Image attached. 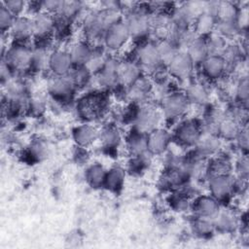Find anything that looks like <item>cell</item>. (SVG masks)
Instances as JSON below:
<instances>
[{"mask_svg": "<svg viewBox=\"0 0 249 249\" xmlns=\"http://www.w3.org/2000/svg\"><path fill=\"white\" fill-rule=\"evenodd\" d=\"M206 46L208 55H223L228 44L225 38L214 32L207 37Z\"/></svg>", "mask_w": 249, "mask_h": 249, "instance_id": "obj_38", "label": "cell"}, {"mask_svg": "<svg viewBox=\"0 0 249 249\" xmlns=\"http://www.w3.org/2000/svg\"><path fill=\"white\" fill-rule=\"evenodd\" d=\"M235 97L241 102V103H247L248 96H249V83L248 78L241 77L238 82L235 85V90H234Z\"/></svg>", "mask_w": 249, "mask_h": 249, "instance_id": "obj_43", "label": "cell"}, {"mask_svg": "<svg viewBox=\"0 0 249 249\" xmlns=\"http://www.w3.org/2000/svg\"><path fill=\"white\" fill-rule=\"evenodd\" d=\"M231 162L226 158H215L209 162L207 167V172L209 176L224 175V174H231Z\"/></svg>", "mask_w": 249, "mask_h": 249, "instance_id": "obj_39", "label": "cell"}, {"mask_svg": "<svg viewBox=\"0 0 249 249\" xmlns=\"http://www.w3.org/2000/svg\"><path fill=\"white\" fill-rule=\"evenodd\" d=\"M124 20L128 28L130 38L142 39L151 31L150 17L146 13L132 11Z\"/></svg>", "mask_w": 249, "mask_h": 249, "instance_id": "obj_5", "label": "cell"}, {"mask_svg": "<svg viewBox=\"0 0 249 249\" xmlns=\"http://www.w3.org/2000/svg\"><path fill=\"white\" fill-rule=\"evenodd\" d=\"M73 139L80 147L87 148L99 139V130L89 124H82L73 129Z\"/></svg>", "mask_w": 249, "mask_h": 249, "instance_id": "obj_21", "label": "cell"}, {"mask_svg": "<svg viewBox=\"0 0 249 249\" xmlns=\"http://www.w3.org/2000/svg\"><path fill=\"white\" fill-rule=\"evenodd\" d=\"M235 180L231 174L212 175L208 179V188L210 195L218 201L225 200L234 192Z\"/></svg>", "mask_w": 249, "mask_h": 249, "instance_id": "obj_4", "label": "cell"}, {"mask_svg": "<svg viewBox=\"0 0 249 249\" xmlns=\"http://www.w3.org/2000/svg\"><path fill=\"white\" fill-rule=\"evenodd\" d=\"M109 56L103 48H95L92 49V53L84 66L90 72L91 75H96L103 68Z\"/></svg>", "mask_w": 249, "mask_h": 249, "instance_id": "obj_31", "label": "cell"}, {"mask_svg": "<svg viewBox=\"0 0 249 249\" xmlns=\"http://www.w3.org/2000/svg\"><path fill=\"white\" fill-rule=\"evenodd\" d=\"M150 84L149 82L144 79L143 77H140L134 84H132L130 87H128V96L133 101H141L150 92Z\"/></svg>", "mask_w": 249, "mask_h": 249, "instance_id": "obj_36", "label": "cell"}, {"mask_svg": "<svg viewBox=\"0 0 249 249\" xmlns=\"http://www.w3.org/2000/svg\"><path fill=\"white\" fill-rule=\"evenodd\" d=\"M236 173L238 175V178L247 180L248 176V160L246 157L241 158L236 164Z\"/></svg>", "mask_w": 249, "mask_h": 249, "instance_id": "obj_48", "label": "cell"}, {"mask_svg": "<svg viewBox=\"0 0 249 249\" xmlns=\"http://www.w3.org/2000/svg\"><path fill=\"white\" fill-rule=\"evenodd\" d=\"M106 172L107 170L102 164L98 162L92 163L86 169V173H85L86 181L92 188L103 187Z\"/></svg>", "mask_w": 249, "mask_h": 249, "instance_id": "obj_28", "label": "cell"}, {"mask_svg": "<svg viewBox=\"0 0 249 249\" xmlns=\"http://www.w3.org/2000/svg\"><path fill=\"white\" fill-rule=\"evenodd\" d=\"M241 127L238 121L233 117H223L217 130V134L227 140L236 139Z\"/></svg>", "mask_w": 249, "mask_h": 249, "instance_id": "obj_26", "label": "cell"}, {"mask_svg": "<svg viewBox=\"0 0 249 249\" xmlns=\"http://www.w3.org/2000/svg\"><path fill=\"white\" fill-rule=\"evenodd\" d=\"M238 144L241 149L247 150L248 148V132H247V127H241V130L239 134L236 137Z\"/></svg>", "mask_w": 249, "mask_h": 249, "instance_id": "obj_49", "label": "cell"}, {"mask_svg": "<svg viewBox=\"0 0 249 249\" xmlns=\"http://www.w3.org/2000/svg\"><path fill=\"white\" fill-rule=\"evenodd\" d=\"M73 67L74 63L68 51L58 49L52 52L49 70L54 76H67Z\"/></svg>", "mask_w": 249, "mask_h": 249, "instance_id": "obj_12", "label": "cell"}, {"mask_svg": "<svg viewBox=\"0 0 249 249\" xmlns=\"http://www.w3.org/2000/svg\"><path fill=\"white\" fill-rule=\"evenodd\" d=\"M137 62L142 70L155 71L161 64L157 45L152 42L142 44L137 51Z\"/></svg>", "mask_w": 249, "mask_h": 249, "instance_id": "obj_9", "label": "cell"}, {"mask_svg": "<svg viewBox=\"0 0 249 249\" xmlns=\"http://www.w3.org/2000/svg\"><path fill=\"white\" fill-rule=\"evenodd\" d=\"M156 45L161 64L167 66L173 59L175 54L179 52V48L171 40L159 41Z\"/></svg>", "mask_w": 249, "mask_h": 249, "instance_id": "obj_34", "label": "cell"}, {"mask_svg": "<svg viewBox=\"0 0 249 249\" xmlns=\"http://www.w3.org/2000/svg\"><path fill=\"white\" fill-rule=\"evenodd\" d=\"M216 17L209 13L200 14L193 22V31L197 37L206 38L215 31Z\"/></svg>", "mask_w": 249, "mask_h": 249, "instance_id": "obj_22", "label": "cell"}, {"mask_svg": "<svg viewBox=\"0 0 249 249\" xmlns=\"http://www.w3.org/2000/svg\"><path fill=\"white\" fill-rule=\"evenodd\" d=\"M194 63L184 50H179L170 63L166 66L170 75L177 79H188L194 68Z\"/></svg>", "mask_w": 249, "mask_h": 249, "instance_id": "obj_11", "label": "cell"}, {"mask_svg": "<svg viewBox=\"0 0 249 249\" xmlns=\"http://www.w3.org/2000/svg\"><path fill=\"white\" fill-rule=\"evenodd\" d=\"M92 49L93 48H90V46L84 41H78L72 44L70 49L68 50V53L72 58L74 65H85L92 53Z\"/></svg>", "mask_w": 249, "mask_h": 249, "instance_id": "obj_25", "label": "cell"}, {"mask_svg": "<svg viewBox=\"0 0 249 249\" xmlns=\"http://www.w3.org/2000/svg\"><path fill=\"white\" fill-rule=\"evenodd\" d=\"M2 4L15 16L18 17L20 16V13L25 7V3L20 0H9V1H3Z\"/></svg>", "mask_w": 249, "mask_h": 249, "instance_id": "obj_47", "label": "cell"}, {"mask_svg": "<svg viewBox=\"0 0 249 249\" xmlns=\"http://www.w3.org/2000/svg\"><path fill=\"white\" fill-rule=\"evenodd\" d=\"M27 107L29 111L34 115H40L46 108V100L41 94L32 95L27 101Z\"/></svg>", "mask_w": 249, "mask_h": 249, "instance_id": "obj_44", "label": "cell"}, {"mask_svg": "<svg viewBox=\"0 0 249 249\" xmlns=\"http://www.w3.org/2000/svg\"><path fill=\"white\" fill-rule=\"evenodd\" d=\"M10 34L18 43H24L26 40L33 37L32 18L23 16L16 17L10 29Z\"/></svg>", "mask_w": 249, "mask_h": 249, "instance_id": "obj_20", "label": "cell"}, {"mask_svg": "<svg viewBox=\"0 0 249 249\" xmlns=\"http://www.w3.org/2000/svg\"><path fill=\"white\" fill-rule=\"evenodd\" d=\"M192 208L195 212L196 217L213 218L218 212L220 205L219 201L211 195H202L197 196L193 204Z\"/></svg>", "mask_w": 249, "mask_h": 249, "instance_id": "obj_15", "label": "cell"}, {"mask_svg": "<svg viewBox=\"0 0 249 249\" xmlns=\"http://www.w3.org/2000/svg\"><path fill=\"white\" fill-rule=\"evenodd\" d=\"M194 64L201 63L208 55L206 39L201 37H196L184 50Z\"/></svg>", "mask_w": 249, "mask_h": 249, "instance_id": "obj_24", "label": "cell"}, {"mask_svg": "<svg viewBox=\"0 0 249 249\" xmlns=\"http://www.w3.org/2000/svg\"><path fill=\"white\" fill-rule=\"evenodd\" d=\"M238 7L230 1L217 2L215 17L218 21H234Z\"/></svg>", "mask_w": 249, "mask_h": 249, "instance_id": "obj_33", "label": "cell"}, {"mask_svg": "<svg viewBox=\"0 0 249 249\" xmlns=\"http://www.w3.org/2000/svg\"><path fill=\"white\" fill-rule=\"evenodd\" d=\"M105 99L102 95L90 93L81 98L77 104L78 114L86 121L99 118L105 110Z\"/></svg>", "mask_w": 249, "mask_h": 249, "instance_id": "obj_2", "label": "cell"}, {"mask_svg": "<svg viewBox=\"0 0 249 249\" xmlns=\"http://www.w3.org/2000/svg\"><path fill=\"white\" fill-rule=\"evenodd\" d=\"M169 203H170V206L173 209H175L176 211H179V212L185 211L190 206L188 197L184 194H174V195H172L170 196Z\"/></svg>", "mask_w": 249, "mask_h": 249, "instance_id": "obj_45", "label": "cell"}, {"mask_svg": "<svg viewBox=\"0 0 249 249\" xmlns=\"http://www.w3.org/2000/svg\"><path fill=\"white\" fill-rule=\"evenodd\" d=\"M235 24L240 31H245L248 27V21H249V11L248 8L245 7H241L238 9L236 18H235Z\"/></svg>", "mask_w": 249, "mask_h": 249, "instance_id": "obj_46", "label": "cell"}, {"mask_svg": "<svg viewBox=\"0 0 249 249\" xmlns=\"http://www.w3.org/2000/svg\"><path fill=\"white\" fill-rule=\"evenodd\" d=\"M127 150L134 157H141L147 151V138L146 134L139 132L138 130H134L129 134L126 141Z\"/></svg>", "mask_w": 249, "mask_h": 249, "instance_id": "obj_27", "label": "cell"}, {"mask_svg": "<svg viewBox=\"0 0 249 249\" xmlns=\"http://www.w3.org/2000/svg\"><path fill=\"white\" fill-rule=\"evenodd\" d=\"M147 151L151 155H160L168 148L170 143L169 132L161 127H157L146 134Z\"/></svg>", "mask_w": 249, "mask_h": 249, "instance_id": "obj_13", "label": "cell"}, {"mask_svg": "<svg viewBox=\"0 0 249 249\" xmlns=\"http://www.w3.org/2000/svg\"><path fill=\"white\" fill-rule=\"evenodd\" d=\"M124 183V171L121 167L115 166L107 170L103 187H105L108 191L117 193L123 188Z\"/></svg>", "mask_w": 249, "mask_h": 249, "instance_id": "obj_29", "label": "cell"}, {"mask_svg": "<svg viewBox=\"0 0 249 249\" xmlns=\"http://www.w3.org/2000/svg\"><path fill=\"white\" fill-rule=\"evenodd\" d=\"M201 126L194 120H186L182 122L175 129V139L182 146H196L201 136Z\"/></svg>", "mask_w": 249, "mask_h": 249, "instance_id": "obj_6", "label": "cell"}, {"mask_svg": "<svg viewBox=\"0 0 249 249\" xmlns=\"http://www.w3.org/2000/svg\"><path fill=\"white\" fill-rule=\"evenodd\" d=\"M214 229L222 232H231L238 227V218L231 209L219 208L216 215L212 218Z\"/></svg>", "mask_w": 249, "mask_h": 249, "instance_id": "obj_18", "label": "cell"}, {"mask_svg": "<svg viewBox=\"0 0 249 249\" xmlns=\"http://www.w3.org/2000/svg\"><path fill=\"white\" fill-rule=\"evenodd\" d=\"M16 17L1 3L0 7V29L4 34L5 32H10V29L15 21Z\"/></svg>", "mask_w": 249, "mask_h": 249, "instance_id": "obj_42", "label": "cell"}, {"mask_svg": "<svg viewBox=\"0 0 249 249\" xmlns=\"http://www.w3.org/2000/svg\"><path fill=\"white\" fill-rule=\"evenodd\" d=\"M161 113L154 107L147 106L141 108L135 117V129L142 133H149L153 129L159 127Z\"/></svg>", "mask_w": 249, "mask_h": 249, "instance_id": "obj_10", "label": "cell"}, {"mask_svg": "<svg viewBox=\"0 0 249 249\" xmlns=\"http://www.w3.org/2000/svg\"><path fill=\"white\" fill-rule=\"evenodd\" d=\"M185 95L189 103H194L196 105L206 104L209 98L206 89L200 83H194L190 85L186 89Z\"/></svg>", "mask_w": 249, "mask_h": 249, "instance_id": "obj_32", "label": "cell"}, {"mask_svg": "<svg viewBox=\"0 0 249 249\" xmlns=\"http://www.w3.org/2000/svg\"><path fill=\"white\" fill-rule=\"evenodd\" d=\"M214 225L211 218L196 217L193 223V231L196 235L206 236L213 232Z\"/></svg>", "mask_w": 249, "mask_h": 249, "instance_id": "obj_40", "label": "cell"}, {"mask_svg": "<svg viewBox=\"0 0 249 249\" xmlns=\"http://www.w3.org/2000/svg\"><path fill=\"white\" fill-rule=\"evenodd\" d=\"M200 64L204 76L210 80L223 77L228 69V64L222 55H207Z\"/></svg>", "mask_w": 249, "mask_h": 249, "instance_id": "obj_17", "label": "cell"}, {"mask_svg": "<svg viewBox=\"0 0 249 249\" xmlns=\"http://www.w3.org/2000/svg\"><path fill=\"white\" fill-rule=\"evenodd\" d=\"M99 139L106 148H114L120 144L122 135L116 126L108 124L99 130Z\"/></svg>", "mask_w": 249, "mask_h": 249, "instance_id": "obj_35", "label": "cell"}, {"mask_svg": "<svg viewBox=\"0 0 249 249\" xmlns=\"http://www.w3.org/2000/svg\"><path fill=\"white\" fill-rule=\"evenodd\" d=\"M142 69L138 62L132 60H124L119 61L118 75L119 83L126 88L134 84L141 76Z\"/></svg>", "mask_w": 249, "mask_h": 249, "instance_id": "obj_16", "label": "cell"}, {"mask_svg": "<svg viewBox=\"0 0 249 249\" xmlns=\"http://www.w3.org/2000/svg\"><path fill=\"white\" fill-rule=\"evenodd\" d=\"M189 106V101L185 93L175 92L165 96L161 104V114L169 119L182 116Z\"/></svg>", "mask_w": 249, "mask_h": 249, "instance_id": "obj_7", "label": "cell"}, {"mask_svg": "<svg viewBox=\"0 0 249 249\" xmlns=\"http://www.w3.org/2000/svg\"><path fill=\"white\" fill-rule=\"evenodd\" d=\"M51 53L52 52L49 51L47 46L38 45L35 49H33L31 69L38 72L49 69Z\"/></svg>", "mask_w": 249, "mask_h": 249, "instance_id": "obj_30", "label": "cell"}, {"mask_svg": "<svg viewBox=\"0 0 249 249\" xmlns=\"http://www.w3.org/2000/svg\"><path fill=\"white\" fill-rule=\"evenodd\" d=\"M130 34L124 19L112 24L103 35V44L109 51L121 50L129 40Z\"/></svg>", "mask_w": 249, "mask_h": 249, "instance_id": "obj_3", "label": "cell"}, {"mask_svg": "<svg viewBox=\"0 0 249 249\" xmlns=\"http://www.w3.org/2000/svg\"><path fill=\"white\" fill-rule=\"evenodd\" d=\"M118 67H119V61L109 56L103 68L95 75L99 86L106 89H112L120 85Z\"/></svg>", "mask_w": 249, "mask_h": 249, "instance_id": "obj_14", "label": "cell"}, {"mask_svg": "<svg viewBox=\"0 0 249 249\" xmlns=\"http://www.w3.org/2000/svg\"><path fill=\"white\" fill-rule=\"evenodd\" d=\"M221 142L218 134L202 132L197 143L196 144V153L200 157H209L214 155L220 148Z\"/></svg>", "mask_w": 249, "mask_h": 249, "instance_id": "obj_23", "label": "cell"}, {"mask_svg": "<svg viewBox=\"0 0 249 249\" xmlns=\"http://www.w3.org/2000/svg\"><path fill=\"white\" fill-rule=\"evenodd\" d=\"M75 89L68 76H54L49 83L50 93L57 99L69 98Z\"/></svg>", "mask_w": 249, "mask_h": 249, "instance_id": "obj_19", "label": "cell"}, {"mask_svg": "<svg viewBox=\"0 0 249 249\" xmlns=\"http://www.w3.org/2000/svg\"><path fill=\"white\" fill-rule=\"evenodd\" d=\"M33 49L24 45V43H18L12 45L7 49L3 61L13 70L23 72L32 67Z\"/></svg>", "mask_w": 249, "mask_h": 249, "instance_id": "obj_1", "label": "cell"}, {"mask_svg": "<svg viewBox=\"0 0 249 249\" xmlns=\"http://www.w3.org/2000/svg\"><path fill=\"white\" fill-rule=\"evenodd\" d=\"M67 76L70 78L74 87L77 89V88H83L87 86L89 83L92 75L84 65L82 66L74 65V67L72 68V70Z\"/></svg>", "mask_w": 249, "mask_h": 249, "instance_id": "obj_37", "label": "cell"}, {"mask_svg": "<svg viewBox=\"0 0 249 249\" xmlns=\"http://www.w3.org/2000/svg\"><path fill=\"white\" fill-rule=\"evenodd\" d=\"M215 31H216V34L220 35L225 39L234 37L236 34L239 33V30L235 24V21H218L217 20Z\"/></svg>", "mask_w": 249, "mask_h": 249, "instance_id": "obj_41", "label": "cell"}, {"mask_svg": "<svg viewBox=\"0 0 249 249\" xmlns=\"http://www.w3.org/2000/svg\"><path fill=\"white\" fill-rule=\"evenodd\" d=\"M31 18L33 25V37L39 40L49 39L51 34L55 30V18L54 16L50 13L39 11Z\"/></svg>", "mask_w": 249, "mask_h": 249, "instance_id": "obj_8", "label": "cell"}]
</instances>
